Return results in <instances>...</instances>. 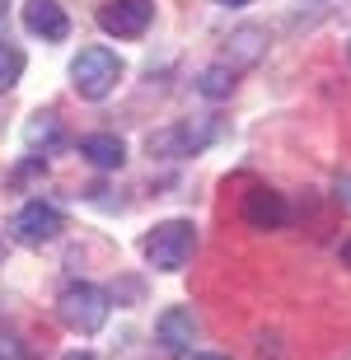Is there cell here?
I'll return each instance as SVG.
<instances>
[{
  "label": "cell",
  "instance_id": "2",
  "mask_svg": "<svg viewBox=\"0 0 351 360\" xmlns=\"http://www.w3.org/2000/svg\"><path fill=\"white\" fill-rule=\"evenodd\" d=\"M122 80V56L113 47H84L75 61H70V84L80 98L98 103V98H108Z\"/></svg>",
  "mask_w": 351,
  "mask_h": 360
},
{
  "label": "cell",
  "instance_id": "12",
  "mask_svg": "<svg viewBox=\"0 0 351 360\" xmlns=\"http://www.w3.org/2000/svg\"><path fill=\"white\" fill-rule=\"evenodd\" d=\"M267 52V33L262 28H234L230 38V66H253Z\"/></svg>",
  "mask_w": 351,
  "mask_h": 360
},
{
  "label": "cell",
  "instance_id": "17",
  "mask_svg": "<svg viewBox=\"0 0 351 360\" xmlns=\"http://www.w3.org/2000/svg\"><path fill=\"white\" fill-rule=\"evenodd\" d=\"M216 5H230V10H239V5H253V0H216Z\"/></svg>",
  "mask_w": 351,
  "mask_h": 360
},
{
  "label": "cell",
  "instance_id": "10",
  "mask_svg": "<svg viewBox=\"0 0 351 360\" xmlns=\"http://www.w3.org/2000/svg\"><path fill=\"white\" fill-rule=\"evenodd\" d=\"M66 141V131H61V117L56 112H33V117L24 122V146H28V155H52L56 146Z\"/></svg>",
  "mask_w": 351,
  "mask_h": 360
},
{
  "label": "cell",
  "instance_id": "21",
  "mask_svg": "<svg viewBox=\"0 0 351 360\" xmlns=\"http://www.w3.org/2000/svg\"><path fill=\"white\" fill-rule=\"evenodd\" d=\"M347 56H351V42H347Z\"/></svg>",
  "mask_w": 351,
  "mask_h": 360
},
{
  "label": "cell",
  "instance_id": "14",
  "mask_svg": "<svg viewBox=\"0 0 351 360\" xmlns=\"http://www.w3.org/2000/svg\"><path fill=\"white\" fill-rule=\"evenodd\" d=\"M24 75V52L10 47V42H0V94H10Z\"/></svg>",
  "mask_w": 351,
  "mask_h": 360
},
{
  "label": "cell",
  "instance_id": "20",
  "mask_svg": "<svg viewBox=\"0 0 351 360\" xmlns=\"http://www.w3.org/2000/svg\"><path fill=\"white\" fill-rule=\"evenodd\" d=\"M0 14H5V0H0Z\"/></svg>",
  "mask_w": 351,
  "mask_h": 360
},
{
  "label": "cell",
  "instance_id": "3",
  "mask_svg": "<svg viewBox=\"0 0 351 360\" xmlns=\"http://www.w3.org/2000/svg\"><path fill=\"white\" fill-rule=\"evenodd\" d=\"M56 314H61V323H66L70 333L94 337L98 328L108 323L113 300H108V290H98V285L80 281V285H66V290H61V300H56Z\"/></svg>",
  "mask_w": 351,
  "mask_h": 360
},
{
  "label": "cell",
  "instance_id": "5",
  "mask_svg": "<svg viewBox=\"0 0 351 360\" xmlns=\"http://www.w3.org/2000/svg\"><path fill=\"white\" fill-rule=\"evenodd\" d=\"M61 229H66V215L56 211L52 201H24V206L14 211V220H10V234H14L19 243H28V248L52 243Z\"/></svg>",
  "mask_w": 351,
  "mask_h": 360
},
{
  "label": "cell",
  "instance_id": "15",
  "mask_svg": "<svg viewBox=\"0 0 351 360\" xmlns=\"http://www.w3.org/2000/svg\"><path fill=\"white\" fill-rule=\"evenodd\" d=\"M333 197H338V206H347V211H351V174L333 183Z\"/></svg>",
  "mask_w": 351,
  "mask_h": 360
},
{
  "label": "cell",
  "instance_id": "11",
  "mask_svg": "<svg viewBox=\"0 0 351 360\" xmlns=\"http://www.w3.org/2000/svg\"><path fill=\"white\" fill-rule=\"evenodd\" d=\"M80 155L94 164V169H122V164H127V146H122L117 136H108V131L84 136V141H80Z\"/></svg>",
  "mask_w": 351,
  "mask_h": 360
},
{
  "label": "cell",
  "instance_id": "13",
  "mask_svg": "<svg viewBox=\"0 0 351 360\" xmlns=\"http://www.w3.org/2000/svg\"><path fill=\"white\" fill-rule=\"evenodd\" d=\"M197 89H202L206 98H225V94H234V66H206L202 80H197Z\"/></svg>",
  "mask_w": 351,
  "mask_h": 360
},
{
  "label": "cell",
  "instance_id": "19",
  "mask_svg": "<svg viewBox=\"0 0 351 360\" xmlns=\"http://www.w3.org/2000/svg\"><path fill=\"white\" fill-rule=\"evenodd\" d=\"M192 360H225V356H192Z\"/></svg>",
  "mask_w": 351,
  "mask_h": 360
},
{
  "label": "cell",
  "instance_id": "16",
  "mask_svg": "<svg viewBox=\"0 0 351 360\" xmlns=\"http://www.w3.org/2000/svg\"><path fill=\"white\" fill-rule=\"evenodd\" d=\"M61 360H94V356H89V351H66Z\"/></svg>",
  "mask_w": 351,
  "mask_h": 360
},
{
  "label": "cell",
  "instance_id": "18",
  "mask_svg": "<svg viewBox=\"0 0 351 360\" xmlns=\"http://www.w3.org/2000/svg\"><path fill=\"white\" fill-rule=\"evenodd\" d=\"M342 262H347V267H351V239L342 243Z\"/></svg>",
  "mask_w": 351,
  "mask_h": 360
},
{
  "label": "cell",
  "instance_id": "4",
  "mask_svg": "<svg viewBox=\"0 0 351 360\" xmlns=\"http://www.w3.org/2000/svg\"><path fill=\"white\" fill-rule=\"evenodd\" d=\"M216 122L202 117V122H178V127H169V131H155L146 141L150 155H160V160H188V155H202L211 141H216Z\"/></svg>",
  "mask_w": 351,
  "mask_h": 360
},
{
  "label": "cell",
  "instance_id": "6",
  "mask_svg": "<svg viewBox=\"0 0 351 360\" xmlns=\"http://www.w3.org/2000/svg\"><path fill=\"white\" fill-rule=\"evenodd\" d=\"M155 19V0H108L98 10V28L113 38H141Z\"/></svg>",
  "mask_w": 351,
  "mask_h": 360
},
{
  "label": "cell",
  "instance_id": "1",
  "mask_svg": "<svg viewBox=\"0 0 351 360\" xmlns=\"http://www.w3.org/2000/svg\"><path fill=\"white\" fill-rule=\"evenodd\" d=\"M192 248H197V225L192 220H164L141 239V253L150 257L155 271H183Z\"/></svg>",
  "mask_w": 351,
  "mask_h": 360
},
{
  "label": "cell",
  "instance_id": "9",
  "mask_svg": "<svg viewBox=\"0 0 351 360\" xmlns=\"http://www.w3.org/2000/svg\"><path fill=\"white\" fill-rule=\"evenodd\" d=\"M24 28L38 33L42 42H61L70 33V19L56 0H24Z\"/></svg>",
  "mask_w": 351,
  "mask_h": 360
},
{
  "label": "cell",
  "instance_id": "7",
  "mask_svg": "<svg viewBox=\"0 0 351 360\" xmlns=\"http://www.w3.org/2000/svg\"><path fill=\"white\" fill-rule=\"evenodd\" d=\"M155 342H160L164 356H188L192 342H197V314H192L188 304L164 309L160 323H155Z\"/></svg>",
  "mask_w": 351,
  "mask_h": 360
},
{
  "label": "cell",
  "instance_id": "8",
  "mask_svg": "<svg viewBox=\"0 0 351 360\" xmlns=\"http://www.w3.org/2000/svg\"><path fill=\"white\" fill-rule=\"evenodd\" d=\"M286 197L281 192H272V187H248L243 192V220L253 229H281L286 225Z\"/></svg>",
  "mask_w": 351,
  "mask_h": 360
}]
</instances>
